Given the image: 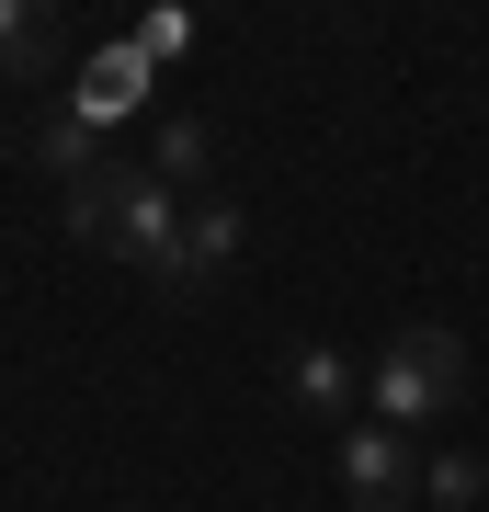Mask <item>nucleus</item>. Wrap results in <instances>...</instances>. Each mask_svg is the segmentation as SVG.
Instances as JSON below:
<instances>
[{
  "label": "nucleus",
  "mask_w": 489,
  "mask_h": 512,
  "mask_svg": "<svg viewBox=\"0 0 489 512\" xmlns=\"http://www.w3.org/2000/svg\"><path fill=\"white\" fill-rule=\"evenodd\" d=\"M285 387H296V399H308V410H353V353H330V342H296L285 353Z\"/></svg>",
  "instance_id": "obj_7"
},
{
  "label": "nucleus",
  "mask_w": 489,
  "mask_h": 512,
  "mask_svg": "<svg viewBox=\"0 0 489 512\" xmlns=\"http://www.w3.org/2000/svg\"><path fill=\"white\" fill-rule=\"evenodd\" d=\"M421 490H433V512H478L489 467H478V456H421Z\"/></svg>",
  "instance_id": "obj_9"
},
{
  "label": "nucleus",
  "mask_w": 489,
  "mask_h": 512,
  "mask_svg": "<svg viewBox=\"0 0 489 512\" xmlns=\"http://www.w3.org/2000/svg\"><path fill=\"white\" fill-rule=\"evenodd\" d=\"M35 160L69 171V183H91V171H103V137H91L80 114H46V126H35Z\"/></svg>",
  "instance_id": "obj_8"
},
{
  "label": "nucleus",
  "mask_w": 489,
  "mask_h": 512,
  "mask_svg": "<svg viewBox=\"0 0 489 512\" xmlns=\"http://www.w3.org/2000/svg\"><path fill=\"white\" fill-rule=\"evenodd\" d=\"M410 490H421L410 433H399V421H353V433H342V501L353 512H410Z\"/></svg>",
  "instance_id": "obj_3"
},
{
  "label": "nucleus",
  "mask_w": 489,
  "mask_h": 512,
  "mask_svg": "<svg viewBox=\"0 0 489 512\" xmlns=\"http://www.w3.org/2000/svg\"><path fill=\"white\" fill-rule=\"evenodd\" d=\"M137 103H148V57H137V46H91V69H80L69 114H80L91 137H103V126H126Z\"/></svg>",
  "instance_id": "obj_5"
},
{
  "label": "nucleus",
  "mask_w": 489,
  "mask_h": 512,
  "mask_svg": "<svg viewBox=\"0 0 489 512\" xmlns=\"http://www.w3.org/2000/svg\"><path fill=\"white\" fill-rule=\"evenodd\" d=\"M69 228L91 239V251H126L137 274H171V239H182V205L160 171L137 160H103L91 183H69Z\"/></svg>",
  "instance_id": "obj_1"
},
{
  "label": "nucleus",
  "mask_w": 489,
  "mask_h": 512,
  "mask_svg": "<svg viewBox=\"0 0 489 512\" xmlns=\"http://www.w3.org/2000/svg\"><path fill=\"white\" fill-rule=\"evenodd\" d=\"M126 46L148 57V69H160V57H194V12H148V23H137Z\"/></svg>",
  "instance_id": "obj_11"
},
{
  "label": "nucleus",
  "mask_w": 489,
  "mask_h": 512,
  "mask_svg": "<svg viewBox=\"0 0 489 512\" xmlns=\"http://www.w3.org/2000/svg\"><path fill=\"white\" fill-rule=\"evenodd\" d=\"M228 262H239V205L194 194V205H182V239H171V274H160V285H171V296H205Z\"/></svg>",
  "instance_id": "obj_4"
},
{
  "label": "nucleus",
  "mask_w": 489,
  "mask_h": 512,
  "mask_svg": "<svg viewBox=\"0 0 489 512\" xmlns=\"http://www.w3.org/2000/svg\"><path fill=\"white\" fill-rule=\"evenodd\" d=\"M364 387H376V421H399V433H421V421H444L455 399H467V353H455V330H399V342L364 365Z\"/></svg>",
  "instance_id": "obj_2"
},
{
  "label": "nucleus",
  "mask_w": 489,
  "mask_h": 512,
  "mask_svg": "<svg viewBox=\"0 0 489 512\" xmlns=\"http://www.w3.org/2000/svg\"><path fill=\"white\" fill-rule=\"evenodd\" d=\"M160 183H171V194H182V183H205V126H182V114L160 126Z\"/></svg>",
  "instance_id": "obj_10"
},
{
  "label": "nucleus",
  "mask_w": 489,
  "mask_h": 512,
  "mask_svg": "<svg viewBox=\"0 0 489 512\" xmlns=\"http://www.w3.org/2000/svg\"><path fill=\"white\" fill-rule=\"evenodd\" d=\"M57 57H69V35L46 0H0V80H46Z\"/></svg>",
  "instance_id": "obj_6"
}]
</instances>
